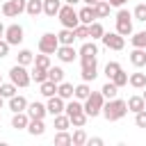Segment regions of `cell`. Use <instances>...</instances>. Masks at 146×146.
<instances>
[{
	"instance_id": "cell-40",
	"label": "cell",
	"mask_w": 146,
	"mask_h": 146,
	"mask_svg": "<svg viewBox=\"0 0 146 146\" xmlns=\"http://www.w3.org/2000/svg\"><path fill=\"white\" fill-rule=\"evenodd\" d=\"M73 32H75V39H80V41L91 39V36H89V25H84V23H80V25H78Z\"/></svg>"
},
{
	"instance_id": "cell-50",
	"label": "cell",
	"mask_w": 146,
	"mask_h": 146,
	"mask_svg": "<svg viewBox=\"0 0 146 146\" xmlns=\"http://www.w3.org/2000/svg\"><path fill=\"white\" fill-rule=\"evenodd\" d=\"M5 30H7V25L0 21V39H5Z\"/></svg>"
},
{
	"instance_id": "cell-10",
	"label": "cell",
	"mask_w": 146,
	"mask_h": 146,
	"mask_svg": "<svg viewBox=\"0 0 146 146\" xmlns=\"http://www.w3.org/2000/svg\"><path fill=\"white\" fill-rule=\"evenodd\" d=\"M5 39H7L11 46L23 43V39H25V30H23V25H18V23L7 25V30H5Z\"/></svg>"
},
{
	"instance_id": "cell-1",
	"label": "cell",
	"mask_w": 146,
	"mask_h": 146,
	"mask_svg": "<svg viewBox=\"0 0 146 146\" xmlns=\"http://www.w3.org/2000/svg\"><path fill=\"white\" fill-rule=\"evenodd\" d=\"M125 114H128V100H121V98H110V100H105V105H103V116H105L107 121H121Z\"/></svg>"
},
{
	"instance_id": "cell-47",
	"label": "cell",
	"mask_w": 146,
	"mask_h": 146,
	"mask_svg": "<svg viewBox=\"0 0 146 146\" xmlns=\"http://www.w3.org/2000/svg\"><path fill=\"white\" fill-rule=\"evenodd\" d=\"M9 48H11V43H9L7 39H0V59L9 55Z\"/></svg>"
},
{
	"instance_id": "cell-11",
	"label": "cell",
	"mask_w": 146,
	"mask_h": 146,
	"mask_svg": "<svg viewBox=\"0 0 146 146\" xmlns=\"http://www.w3.org/2000/svg\"><path fill=\"white\" fill-rule=\"evenodd\" d=\"M55 55H57V59H59L62 64H73V62H75V57H80V55H78V50H75L73 46H62V43H59V48H57V52H55Z\"/></svg>"
},
{
	"instance_id": "cell-22",
	"label": "cell",
	"mask_w": 146,
	"mask_h": 146,
	"mask_svg": "<svg viewBox=\"0 0 146 146\" xmlns=\"http://www.w3.org/2000/svg\"><path fill=\"white\" fill-rule=\"evenodd\" d=\"M30 75H32V82L41 84V82H46V80H48V68H43V66H36V64H32V71H30Z\"/></svg>"
},
{
	"instance_id": "cell-25",
	"label": "cell",
	"mask_w": 146,
	"mask_h": 146,
	"mask_svg": "<svg viewBox=\"0 0 146 146\" xmlns=\"http://www.w3.org/2000/svg\"><path fill=\"white\" fill-rule=\"evenodd\" d=\"M64 112H66V114H68V119H71V116H75V114L84 112V105H82V100L71 98V100H66V110H64Z\"/></svg>"
},
{
	"instance_id": "cell-24",
	"label": "cell",
	"mask_w": 146,
	"mask_h": 146,
	"mask_svg": "<svg viewBox=\"0 0 146 146\" xmlns=\"http://www.w3.org/2000/svg\"><path fill=\"white\" fill-rule=\"evenodd\" d=\"M141 110H146L144 96H130V98H128V112L137 114V112H141Z\"/></svg>"
},
{
	"instance_id": "cell-52",
	"label": "cell",
	"mask_w": 146,
	"mask_h": 146,
	"mask_svg": "<svg viewBox=\"0 0 146 146\" xmlns=\"http://www.w3.org/2000/svg\"><path fill=\"white\" fill-rule=\"evenodd\" d=\"M82 2H84V5H96L98 0H82Z\"/></svg>"
},
{
	"instance_id": "cell-20",
	"label": "cell",
	"mask_w": 146,
	"mask_h": 146,
	"mask_svg": "<svg viewBox=\"0 0 146 146\" xmlns=\"http://www.w3.org/2000/svg\"><path fill=\"white\" fill-rule=\"evenodd\" d=\"M57 39H59L62 46H73V41H75V32H73L71 27H62V30L57 32Z\"/></svg>"
},
{
	"instance_id": "cell-41",
	"label": "cell",
	"mask_w": 146,
	"mask_h": 146,
	"mask_svg": "<svg viewBox=\"0 0 146 146\" xmlns=\"http://www.w3.org/2000/svg\"><path fill=\"white\" fill-rule=\"evenodd\" d=\"M119 71H121V64H119V62H107V64H105V75H107V80H112Z\"/></svg>"
},
{
	"instance_id": "cell-46",
	"label": "cell",
	"mask_w": 146,
	"mask_h": 146,
	"mask_svg": "<svg viewBox=\"0 0 146 146\" xmlns=\"http://www.w3.org/2000/svg\"><path fill=\"white\" fill-rule=\"evenodd\" d=\"M135 125L137 128H146V110H141V112L135 114Z\"/></svg>"
},
{
	"instance_id": "cell-16",
	"label": "cell",
	"mask_w": 146,
	"mask_h": 146,
	"mask_svg": "<svg viewBox=\"0 0 146 146\" xmlns=\"http://www.w3.org/2000/svg\"><path fill=\"white\" fill-rule=\"evenodd\" d=\"M130 64H132L135 68L146 66V48H132V50H130Z\"/></svg>"
},
{
	"instance_id": "cell-19",
	"label": "cell",
	"mask_w": 146,
	"mask_h": 146,
	"mask_svg": "<svg viewBox=\"0 0 146 146\" xmlns=\"http://www.w3.org/2000/svg\"><path fill=\"white\" fill-rule=\"evenodd\" d=\"M27 132H30L32 137H41V135L46 132V123H43V119H30V123H27Z\"/></svg>"
},
{
	"instance_id": "cell-32",
	"label": "cell",
	"mask_w": 146,
	"mask_h": 146,
	"mask_svg": "<svg viewBox=\"0 0 146 146\" xmlns=\"http://www.w3.org/2000/svg\"><path fill=\"white\" fill-rule=\"evenodd\" d=\"M89 94H91V89H89V82H80L78 87H75V94H73V98H78V100H87L89 98Z\"/></svg>"
},
{
	"instance_id": "cell-54",
	"label": "cell",
	"mask_w": 146,
	"mask_h": 146,
	"mask_svg": "<svg viewBox=\"0 0 146 146\" xmlns=\"http://www.w3.org/2000/svg\"><path fill=\"white\" fill-rule=\"evenodd\" d=\"M141 96H144V103H146V91H144V94H141Z\"/></svg>"
},
{
	"instance_id": "cell-26",
	"label": "cell",
	"mask_w": 146,
	"mask_h": 146,
	"mask_svg": "<svg viewBox=\"0 0 146 146\" xmlns=\"http://www.w3.org/2000/svg\"><path fill=\"white\" fill-rule=\"evenodd\" d=\"M59 9H62V0H43V14L46 16H57L59 14Z\"/></svg>"
},
{
	"instance_id": "cell-39",
	"label": "cell",
	"mask_w": 146,
	"mask_h": 146,
	"mask_svg": "<svg viewBox=\"0 0 146 146\" xmlns=\"http://www.w3.org/2000/svg\"><path fill=\"white\" fill-rule=\"evenodd\" d=\"M71 137H73V146H84L87 139H89L87 132H84V128H75V132H73Z\"/></svg>"
},
{
	"instance_id": "cell-5",
	"label": "cell",
	"mask_w": 146,
	"mask_h": 146,
	"mask_svg": "<svg viewBox=\"0 0 146 146\" xmlns=\"http://www.w3.org/2000/svg\"><path fill=\"white\" fill-rule=\"evenodd\" d=\"M80 78L84 82H94L96 75H98V62L96 57H80Z\"/></svg>"
},
{
	"instance_id": "cell-7",
	"label": "cell",
	"mask_w": 146,
	"mask_h": 146,
	"mask_svg": "<svg viewBox=\"0 0 146 146\" xmlns=\"http://www.w3.org/2000/svg\"><path fill=\"white\" fill-rule=\"evenodd\" d=\"M57 48H59V39H57V34H52V32L41 34V39H39V52L55 55V52H57Z\"/></svg>"
},
{
	"instance_id": "cell-37",
	"label": "cell",
	"mask_w": 146,
	"mask_h": 146,
	"mask_svg": "<svg viewBox=\"0 0 146 146\" xmlns=\"http://www.w3.org/2000/svg\"><path fill=\"white\" fill-rule=\"evenodd\" d=\"M16 91H18V87H16V84H14L11 80H9V82H2V84H0V96H2V98H7V100H9V98H11V96H14Z\"/></svg>"
},
{
	"instance_id": "cell-15",
	"label": "cell",
	"mask_w": 146,
	"mask_h": 146,
	"mask_svg": "<svg viewBox=\"0 0 146 146\" xmlns=\"http://www.w3.org/2000/svg\"><path fill=\"white\" fill-rule=\"evenodd\" d=\"M27 123H30L27 112H14V116H11V128L14 130H27Z\"/></svg>"
},
{
	"instance_id": "cell-34",
	"label": "cell",
	"mask_w": 146,
	"mask_h": 146,
	"mask_svg": "<svg viewBox=\"0 0 146 146\" xmlns=\"http://www.w3.org/2000/svg\"><path fill=\"white\" fill-rule=\"evenodd\" d=\"M25 11H27L30 16H39V14H43V0H27Z\"/></svg>"
},
{
	"instance_id": "cell-23",
	"label": "cell",
	"mask_w": 146,
	"mask_h": 146,
	"mask_svg": "<svg viewBox=\"0 0 146 146\" xmlns=\"http://www.w3.org/2000/svg\"><path fill=\"white\" fill-rule=\"evenodd\" d=\"M73 94H75V87H73L71 82H66V80H64V82H59V84H57V96H62L64 100H71V98H73Z\"/></svg>"
},
{
	"instance_id": "cell-31",
	"label": "cell",
	"mask_w": 146,
	"mask_h": 146,
	"mask_svg": "<svg viewBox=\"0 0 146 146\" xmlns=\"http://www.w3.org/2000/svg\"><path fill=\"white\" fill-rule=\"evenodd\" d=\"M100 91H103V96H105V100H110V98H116V94H119V87L112 82V80H107L103 87H100Z\"/></svg>"
},
{
	"instance_id": "cell-21",
	"label": "cell",
	"mask_w": 146,
	"mask_h": 146,
	"mask_svg": "<svg viewBox=\"0 0 146 146\" xmlns=\"http://www.w3.org/2000/svg\"><path fill=\"white\" fill-rule=\"evenodd\" d=\"M16 64H23V66H32L34 64V52L27 50V48H21L18 55H16Z\"/></svg>"
},
{
	"instance_id": "cell-17",
	"label": "cell",
	"mask_w": 146,
	"mask_h": 146,
	"mask_svg": "<svg viewBox=\"0 0 146 146\" xmlns=\"http://www.w3.org/2000/svg\"><path fill=\"white\" fill-rule=\"evenodd\" d=\"M78 16H80V23H84V25H91L98 16H96V11H94V5H87V7H82L80 11H78Z\"/></svg>"
},
{
	"instance_id": "cell-51",
	"label": "cell",
	"mask_w": 146,
	"mask_h": 146,
	"mask_svg": "<svg viewBox=\"0 0 146 146\" xmlns=\"http://www.w3.org/2000/svg\"><path fill=\"white\" fill-rule=\"evenodd\" d=\"M78 2H82V0H64V5H73V7H75Z\"/></svg>"
},
{
	"instance_id": "cell-49",
	"label": "cell",
	"mask_w": 146,
	"mask_h": 146,
	"mask_svg": "<svg viewBox=\"0 0 146 146\" xmlns=\"http://www.w3.org/2000/svg\"><path fill=\"white\" fill-rule=\"evenodd\" d=\"M107 2H110L112 7H123V5L128 2V0H107Z\"/></svg>"
},
{
	"instance_id": "cell-27",
	"label": "cell",
	"mask_w": 146,
	"mask_h": 146,
	"mask_svg": "<svg viewBox=\"0 0 146 146\" xmlns=\"http://www.w3.org/2000/svg\"><path fill=\"white\" fill-rule=\"evenodd\" d=\"M94 11H96V16H98V18H107V16H110V11H112V5H110L107 0H98V2L94 5Z\"/></svg>"
},
{
	"instance_id": "cell-30",
	"label": "cell",
	"mask_w": 146,
	"mask_h": 146,
	"mask_svg": "<svg viewBox=\"0 0 146 146\" xmlns=\"http://www.w3.org/2000/svg\"><path fill=\"white\" fill-rule=\"evenodd\" d=\"M48 80L55 82V84L64 82V68H62V66H50V68H48Z\"/></svg>"
},
{
	"instance_id": "cell-4",
	"label": "cell",
	"mask_w": 146,
	"mask_h": 146,
	"mask_svg": "<svg viewBox=\"0 0 146 146\" xmlns=\"http://www.w3.org/2000/svg\"><path fill=\"white\" fill-rule=\"evenodd\" d=\"M57 18H59L62 27H71V30H75V27L80 25V16H78V11L73 9V5H62Z\"/></svg>"
},
{
	"instance_id": "cell-33",
	"label": "cell",
	"mask_w": 146,
	"mask_h": 146,
	"mask_svg": "<svg viewBox=\"0 0 146 146\" xmlns=\"http://www.w3.org/2000/svg\"><path fill=\"white\" fill-rule=\"evenodd\" d=\"M52 141H55V146H68V144H73V137L68 135V130H57Z\"/></svg>"
},
{
	"instance_id": "cell-29",
	"label": "cell",
	"mask_w": 146,
	"mask_h": 146,
	"mask_svg": "<svg viewBox=\"0 0 146 146\" xmlns=\"http://www.w3.org/2000/svg\"><path fill=\"white\" fill-rule=\"evenodd\" d=\"M52 125H55L57 130H68V128H71V119H68V114L64 112V114L52 116Z\"/></svg>"
},
{
	"instance_id": "cell-44",
	"label": "cell",
	"mask_w": 146,
	"mask_h": 146,
	"mask_svg": "<svg viewBox=\"0 0 146 146\" xmlns=\"http://www.w3.org/2000/svg\"><path fill=\"white\" fill-rule=\"evenodd\" d=\"M128 78H130V75H128V73H125L123 68H121V71H119V73H116V75L112 78V82H114V84H116V87L121 89V87H125V84H128Z\"/></svg>"
},
{
	"instance_id": "cell-42",
	"label": "cell",
	"mask_w": 146,
	"mask_h": 146,
	"mask_svg": "<svg viewBox=\"0 0 146 146\" xmlns=\"http://www.w3.org/2000/svg\"><path fill=\"white\" fill-rule=\"evenodd\" d=\"M132 18H135V21L146 23V5H144V2H139V5L132 9Z\"/></svg>"
},
{
	"instance_id": "cell-53",
	"label": "cell",
	"mask_w": 146,
	"mask_h": 146,
	"mask_svg": "<svg viewBox=\"0 0 146 146\" xmlns=\"http://www.w3.org/2000/svg\"><path fill=\"white\" fill-rule=\"evenodd\" d=\"M2 107H5V98L0 96V110H2Z\"/></svg>"
},
{
	"instance_id": "cell-36",
	"label": "cell",
	"mask_w": 146,
	"mask_h": 146,
	"mask_svg": "<svg viewBox=\"0 0 146 146\" xmlns=\"http://www.w3.org/2000/svg\"><path fill=\"white\" fill-rule=\"evenodd\" d=\"M39 91H41V96L50 98V96H55V94H57V84H55V82H50V80H46V82H41V84H39Z\"/></svg>"
},
{
	"instance_id": "cell-13",
	"label": "cell",
	"mask_w": 146,
	"mask_h": 146,
	"mask_svg": "<svg viewBox=\"0 0 146 146\" xmlns=\"http://www.w3.org/2000/svg\"><path fill=\"white\" fill-rule=\"evenodd\" d=\"M27 105H30V103H27V98H25V96H21V94H14V96L9 98V110H11V114H14V112H25V110H27Z\"/></svg>"
},
{
	"instance_id": "cell-3",
	"label": "cell",
	"mask_w": 146,
	"mask_h": 146,
	"mask_svg": "<svg viewBox=\"0 0 146 146\" xmlns=\"http://www.w3.org/2000/svg\"><path fill=\"white\" fill-rule=\"evenodd\" d=\"M9 80L16 84V87H21V89H25L30 82H32V75H30V71H27V66H23V64H14L11 68H9Z\"/></svg>"
},
{
	"instance_id": "cell-2",
	"label": "cell",
	"mask_w": 146,
	"mask_h": 146,
	"mask_svg": "<svg viewBox=\"0 0 146 146\" xmlns=\"http://www.w3.org/2000/svg\"><path fill=\"white\" fill-rule=\"evenodd\" d=\"M82 105H84L87 116H91V119L98 116V114H103V105H105V96H103V91H91L89 98L82 100Z\"/></svg>"
},
{
	"instance_id": "cell-6",
	"label": "cell",
	"mask_w": 146,
	"mask_h": 146,
	"mask_svg": "<svg viewBox=\"0 0 146 146\" xmlns=\"http://www.w3.org/2000/svg\"><path fill=\"white\" fill-rule=\"evenodd\" d=\"M116 32L121 36H130L132 34V14L128 9H119L116 11Z\"/></svg>"
},
{
	"instance_id": "cell-18",
	"label": "cell",
	"mask_w": 146,
	"mask_h": 146,
	"mask_svg": "<svg viewBox=\"0 0 146 146\" xmlns=\"http://www.w3.org/2000/svg\"><path fill=\"white\" fill-rule=\"evenodd\" d=\"M78 55H80V57H98V46L94 43V39H91V41L87 39V41H84V43L80 46Z\"/></svg>"
},
{
	"instance_id": "cell-45",
	"label": "cell",
	"mask_w": 146,
	"mask_h": 146,
	"mask_svg": "<svg viewBox=\"0 0 146 146\" xmlns=\"http://www.w3.org/2000/svg\"><path fill=\"white\" fill-rule=\"evenodd\" d=\"M87 112H80V114H75V116H71V125L73 128H84V123H87Z\"/></svg>"
},
{
	"instance_id": "cell-38",
	"label": "cell",
	"mask_w": 146,
	"mask_h": 146,
	"mask_svg": "<svg viewBox=\"0 0 146 146\" xmlns=\"http://www.w3.org/2000/svg\"><path fill=\"white\" fill-rule=\"evenodd\" d=\"M103 34H105V27H103L98 21H94V23L89 25V36L96 41V39H103Z\"/></svg>"
},
{
	"instance_id": "cell-28",
	"label": "cell",
	"mask_w": 146,
	"mask_h": 146,
	"mask_svg": "<svg viewBox=\"0 0 146 146\" xmlns=\"http://www.w3.org/2000/svg\"><path fill=\"white\" fill-rule=\"evenodd\" d=\"M128 84L130 87H135V89H144L146 87V73H130V78H128Z\"/></svg>"
},
{
	"instance_id": "cell-55",
	"label": "cell",
	"mask_w": 146,
	"mask_h": 146,
	"mask_svg": "<svg viewBox=\"0 0 146 146\" xmlns=\"http://www.w3.org/2000/svg\"><path fill=\"white\" fill-rule=\"evenodd\" d=\"M0 84H2V75H0Z\"/></svg>"
},
{
	"instance_id": "cell-12",
	"label": "cell",
	"mask_w": 146,
	"mask_h": 146,
	"mask_svg": "<svg viewBox=\"0 0 146 146\" xmlns=\"http://www.w3.org/2000/svg\"><path fill=\"white\" fill-rule=\"evenodd\" d=\"M46 107H48V114H52V116H57V114H64V110H66V100L62 98V96H50L48 98V103H46Z\"/></svg>"
},
{
	"instance_id": "cell-35",
	"label": "cell",
	"mask_w": 146,
	"mask_h": 146,
	"mask_svg": "<svg viewBox=\"0 0 146 146\" xmlns=\"http://www.w3.org/2000/svg\"><path fill=\"white\" fill-rule=\"evenodd\" d=\"M130 43H132V48H146V30L132 32L130 34Z\"/></svg>"
},
{
	"instance_id": "cell-9",
	"label": "cell",
	"mask_w": 146,
	"mask_h": 146,
	"mask_svg": "<svg viewBox=\"0 0 146 146\" xmlns=\"http://www.w3.org/2000/svg\"><path fill=\"white\" fill-rule=\"evenodd\" d=\"M25 7H27V0H5L2 2V14L7 18H14V16L23 14Z\"/></svg>"
},
{
	"instance_id": "cell-8",
	"label": "cell",
	"mask_w": 146,
	"mask_h": 146,
	"mask_svg": "<svg viewBox=\"0 0 146 146\" xmlns=\"http://www.w3.org/2000/svg\"><path fill=\"white\" fill-rule=\"evenodd\" d=\"M100 41H103V46H105L107 50H123V48H125V36H121L116 30H114V32H105Z\"/></svg>"
},
{
	"instance_id": "cell-43",
	"label": "cell",
	"mask_w": 146,
	"mask_h": 146,
	"mask_svg": "<svg viewBox=\"0 0 146 146\" xmlns=\"http://www.w3.org/2000/svg\"><path fill=\"white\" fill-rule=\"evenodd\" d=\"M34 64H36V66H43V68H50V66H52V64H50V55H46V52L34 55Z\"/></svg>"
},
{
	"instance_id": "cell-14",
	"label": "cell",
	"mask_w": 146,
	"mask_h": 146,
	"mask_svg": "<svg viewBox=\"0 0 146 146\" xmlns=\"http://www.w3.org/2000/svg\"><path fill=\"white\" fill-rule=\"evenodd\" d=\"M25 112L30 114V119H43V116L48 114V107H46L43 103L34 100V103H30V105H27V110H25Z\"/></svg>"
},
{
	"instance_id": "cell-48",
	"label": "cell",
	"mask_w": 146,
	"mask_h": 146,
	"mask_svg": "<svg viewBox=\"0 0 146 146\" xmlns=\"http://www.w3.org/2000/svg\"><path fill=\"white\" fill-rule=\"evenodd\" d=\"M87 144H91V146H103V139H100V137H89Z\"/></svg>"
}]
</instances>
